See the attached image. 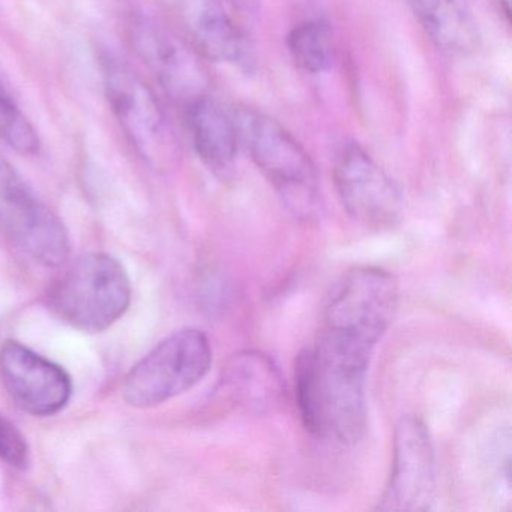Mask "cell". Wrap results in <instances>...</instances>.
<instances>
[{"mask_svg":"<svg viewBox=\"0 0 512 512\" xmlns=\"http://www.w3.org/2000/svg\"><path fill=\"white\" fill-rule=\"evenodd\" d=\"M287 47L296 67L304 73H325L334 64L332 31L320 20L295 26L287 37Z\"/></svg>","mask_w":512,"mask_h":512,"instance_id":"15","label":"cell"},{"mask_svg":"<svg viewBox=\"0 0 512 512\" xmlns=\"http://www.w3.org/2000/svg\"><path fill=\"white\" fill-rule=\"evenodd\" d=\"M236 127L251 160L280 194L287 208L310 215L317 205L319 179L304 146L271 116L241 107L236 110Z\"/></svg>","mask_w":512,"mask_h":512,"instance_id":"3","label":"cell"},{"mask_svg":"<svg viewBox=\"0 0 512 512\" xmlns=\"http://www.w3.org/2000/svg\"><path fill=\"white\" fill-rule=\"evenodd\" d=\"M0 226L35 262L58 268L70 254L61 218L0 155Z\"/></svg>","mask_w":512,"mask_h":512,"instance_id":"6","label":"cell"},{"mask_svg":"<svg viewBox=\"0 0 512 512\" xmlns=\"http://www.w3.org/2000/svg\"><path fill=\"white\" fill-rule=\"evenodd\" d=\"M128 31L134 52L176 106L185 109L209 95L208 74L191 44L142 13L131 17Z\"/></svg>","mask_w":512,"mask_h":512,"instance_id":"7","label":"cell"},{"mask_svg":"<svg viewBox=\"0 0 512 512\" xmlns=\"http://www.w3.org/2000/svg\"><path fill=\"white\" fill-rule=\"evenodd\" d=\"M499 4L506 19L509 20V17H511V0H499Z\"/></svg>","mask_w":512,"mask_h":512,"instance_id":"19","label":"cell"},{"mask_svg":"<svg viewBox=\"0 0 512 512\" xmlns=\"http://www.w3.org/2000/svg\"><path fill=\"white\" fill-rule=\"evenodd\" d=\"M0 143L25 157H35L41 151V139L22 107L14 100L0 80Z\"/></svg>","mask_w":512,"mask_h":512,"instance_id":"16","label":"cell"},{"mask_svg":"<svg viewBox=\"0 0 512 512\" xmlns=\"http://www.w3.org/2000/svg\"><path fill=\"white\" fill-rule=\"evenodd\" d=\"M221 389L230 404L251 412L274 410L286 397L280 368L257 350H244L230 358L223 370Z\"/></svg>","mask_w":512,"mask_h":512,"instance_id":"12","label":"cell"},{"mask_svg":"<svg viewBox=\"0 0 512 512\" xmlns=\"http://www.w3.org/2000/svg\"><path fill=\"white\" fill-rule=\"evenodd\" d=\"M0 460L16 469H26L31 463V451L26 437L4 415H0Z\"/></svg>","mask_w":512,"mask_h":512,"instance_id":"17","label":"cell"},{"mask_svg":"<svg viewBox=\"0 0 512 512\" xmlns=\"http://www.w3.org/2000/svg\"><path fill=\"white\" fill-rule=\"evenodd\" d=\"M233 10H238L239 13L247 14V16H256L259 13L262 0H223Z\"/></svg>","mask_w":512,"mask_h":512,"instance_id":"18","label":"cell"},{"mask_svg":"<svg viewBox=\"0 0 512 512\" xmlns=\"http://www.w3.org/2000/svg\"><path fill=\"white\" fill-rule=\"evenodd\" d=\"M181 17L191 47L202 58L245 70L254 64L247 34L218 0H182Z\"/></svg>","mask_w":512,"mask_h":512,"instance_id":"11","label":"cell"},{"mask_svg":"<svg viewBox=\"0 0 512 512\" xmlns=\"http://www.w3.org/2000/svg\"><path fill=\"white\" fill-rule=\"evenodd\" d=\"M194 151L206 169L227 181L235 170L238 127L211 95L199 98L184 109Z\"/></svg>","mask_w":512,"mask_h":512,"instance_id":"13","label":"cell"},{"mask_svg":"<svg viewBox=\"0 0 512 512\" xmlns=\"http://www.w3.org/2000/svg\"><path fill=\"white\" fill-rule=\"evenodd\" d=\"M334 182L341 205L356 223L382 230L400 221V188L358 143H349L337 155Z\"/></svg>","mask_w":512,"mask_h":512,"instance_id":"8","label":"cell"},{"mask_svg":"<svg viewBox=\"0 0 512 512\" xmlns=\"http://www.w3.org/2000/svg\"><path fill=\"white\" fill-rule=\"evenodd\" d=\"M100 65L107 103L140 160L158 173L178 169L181 143L151 86L113 53H104Z\"/></svg>","mask_w":512,"mask_h":512,"instance_id":"1","label":"cell"},{"mask_svg":"<svg viewBox=\"0 0 512 512\" xmlns=\"http://www.w3.org/2000/svg\"><path fill=\"white\" fill-rule=\"evenodd\" d=\"M437 49L464 56L479 47V31L467 0H407Z\"/></svg>","mask_w":512,"mask_h":512,"instance_id":"14","label":"cell"},{"mask_svg":"<svg viewBox=\"0 0 512 512\" xmlns=\"http://www.w3.org/2000/svg\"><path fill=\"white\" fill-rule=\"evenodd\" d=\"M436 496V455L427 425L416 416H403L394 433L391 475L376 509L424 512Z\"/></svg>","mask_w":512,"mask_h":512,"instance_id":"9","label":"cell"},{"mask_svg":"<svg viewBox=\"0 0 512 512\" xmlns=\"http://www.w3.org/2000/svg\"><path fill=\"white\" fill-rule=\"evenodd\" d=\"M47 301L62 322L97 334L127 313L130 278L122 263L110 254H83L53 281Z\"/></svg>","mask_w":512,"mask_h":512,"instance_id":"2","label":"cell"},{"mask_svg":"<svg viewBox=\"0 0 512 512\" xmlns=\"http://www.w3.org/2000/svg\"><path fill=\"white\" fill-rule=\"evenodd\" d=\"M211 365L208 335L196 328L181 329L164 338L131 368L122 395L137 409L161 406L202 382Z\"/></svg>","mask_w":512,"mask_h":512,"instance_id":"5","label":"cell"},{"mask_svg":"<svg viewBox=\"0 0 512 512\" xmlns=\"http://www.w3.org/2000/svg\"><path fill=\"white\" fill-rule=\"evenodd\" d=\"M400 302L391 272L362 266L347 272L332 290L320 320L319 334L374 352Z\"/></svg>","mask_w":512,"mask_h":512,"instance_id":"4","label":"cell"},{"mask_svg":"<svg viewBox=\"0 0 512 512\" xmlns=\"http://www.w3.org/2000/svg\"><path fill=\"white\" fill-rule=\"evenodd\" d=\"M0 379L11 400L38 418L61 412L73 395L70 374L19 341L8 340L2 346Z\"/></svg>","mask_w":512,"mask_h":512,"instance_id":"10","label":"cell"}]
</instances>
